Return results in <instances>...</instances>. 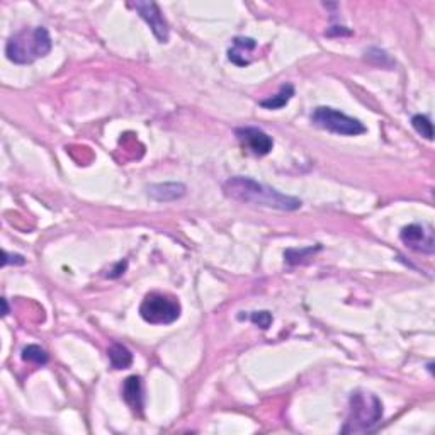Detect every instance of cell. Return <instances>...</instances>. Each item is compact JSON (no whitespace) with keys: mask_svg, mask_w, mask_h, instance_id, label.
<instances>
[{"mask_svg":"<svg viewBox=\"0 0 435 435\" xmlns=\"http://www.w3.org/2000/svg\"><path fill=\"white\" fill-rule=\"evenodd\" d=\"M318 250H321L320 245L317 247H308V249H290L284 252V258H286V262L290 265H298L301 264V262H305V258H308L310 255H314L318 252Z\"/></svg>","mask_w":435,"mask_h":435,"instance_id":"15","label":"cell"},{"mask_svg":"<svg viewBox=\"0 0 435 435\" xmlns=\"http://www.w3.org/2000/svg\"><path fill=\"white\" fill-rule=\"evenodd\" d=\"M2 303H3V314H7L9 313V308H7V299H2Z\"/></svg>","mask_w":435,"mask_h":435,"instance_id":"21","label":"cell"},{"mask_svg":"<svg viewBox=\"0 0 435 435\" xmlns=\"http://www.w3.org/2000/svg\"><path fill=\"white\" fill-rule=\"evenodd\" d=\"M272 314L269 313V311H254L252 314H250V321H252L254 325L260 326L262 330H267L269 326L272 325Z\"/></svg>","mask_w":435,"mask_h":435,"instance_id":"17","label":"cell"},{"mask_svg":"<svg viewBox=\"0 0 435 435\" xmlns=\"http://www.w3.org/2000/svg\"><path fill=\"white\" fill-rule=\"evenodd\" d=\"M3 258H2V265H7V264H17V265H22L26 264V258L22 257V255H10L7 254L6 250L2 252Z\"/></svg>","mask_w":435,"mask_h":435,"instance_id":"18","label":"cell"},{"mask_svg":"<svg viewBox=\"0 0 435 435\" xmlns=\"http://www.w3.org/2000/svg\"><path fill=\"white\" fill-rule=\"evenodd\" d=\"M400 240L408 247V249L415 250V252L422 254H434L435 242H434V231L430 228H425L423 224H408L401 230Z\"/></svg>","mask_w":435,"mask_h":435,"instance_id":"8","label":"cell"},{"mask_svg":"<svg viewBox=\"0 0 435 435\" xmlns=\"http://www.w3.org/2000/svg\"><path fill=\"white\" fill-rule=\"evenodd\" d=\"M109 362H111L112 369H127L133 364V354L125 345L112 344L107 350Z\"/></svg>","mask_w":435,"mask_h":435,"instance_id":"12","label":"cell"},{"mask_svg":"<svg viewBox=\"0 0 435 435\" xmlns=\"http://www.w3.org/2000/svg\"><path fill=\"white\" fill-rule=\"evenodd\" d=\"M123 398L133 411L143 410V382L140 376H130L123 384Z\"/></svg>","mask_w":435,"mask_h":435,"instance_id":"10","label":"cell"},{"mask_svg":"<svg viewBox=\"0 0 435 435\" xmlns=\"http://www.w3.org/2000/svg\"><path fill=\"white\" fill-rule=\"evenodd\" d=\"M311 123L321 127V130L330 131V133L340 134V136H357V134L367 131V127L359 119L350 118V116L344 114L337 109L326 106L314 109L313 114H311Z\"/></svg>","mask_w":435,"mask_h":435,"instance_id":"5","label":"cell"},{"mask_svg":"<svg viewBox=\"0 0 435 435\" xmlns=\"http://www.w3.org/2000/svg\"><path fill=\"white\" fill-rule=\"evenodd\" d=\"M53 48L50 33L43 26L26 28L9 37L6 44V55L16 65H31L36 60L50 55Z\"/></svg>","mask_w":435,"mask_h":435,"instance_id":"2","label":"cell"},{"mask_svg":"<svg viewBox=\"0 0 435 435\" xmlns=\"http://www.w3.org/2000/svg\"><path fill=\"white\" fill-rule=\"evenodd\" d=\"M224 196L242 204L262 206L279 211H298L303 206L301 199L279 193L277 189L260 184L250 177H231L223 184Z\"/></svg>","mask_w":435,"mask_h":435,"instance_id":"1","label":"cell"},{"mask_svg":"<svg viewBox=\"0 0 435 435\" xmlns=\"http://www.w3.org/2000/svg\"><path fill=\"white\" fill-rule=\"evenodd\" d=\"M294 97V85L292 84H284L281 85L279 92L276 96L269 97V99L260 100V107L264 109H271V111H276V109H283L284 106H287V103Z\"/></svg>","mask_w":435,"mask_h":435,"instance_id":"13","label":"cell"},{"mask_svg":"<svg viewBox=\"0 0 435 435\" xmlns=\"http://www.w3.org/2000/svg\"><path fill=\"white\" fill-rule=\"evenodd\" d=\"M181 305L172 296L162 292H150L141 301L140 314L150 325H170L181 317Z\"/></svg>","mask_w":435,"mask_h":435,"instance_id":"4","label":"cell"},{"mask_svg":"<svg viewBox=\"0 0 435 435\" xmlns=\"http://www.w3.org/2000/svg\"><path fill=\"white\" fill-rule=\"evenodd\" d=\"M235 134L240 140V143L243 145V148L249 150L255 157H265L272 152L274 140L264 130H260V127H238L235 131Z\"/></svg>","mask_w":435,"mask_h":435,"instance_id":"7","label":"cell"},{"mask_svg":"<svg viewBox=\"0 0 435 435\" xmlns=\"http://www.w3.org/2000/svg\"><path fill=\"white\" fill-rule=\"evenodd\" d=\"M382 403L373 393L355 391L348 401V415L340 434H369L380 425Z\"/></svg>","mask_w":435,"mask_h":435,"instance_id":"3","label":"cell"},{"mask_svg":"<svg viewBox=\"0 0 435 435\" xmlns=\"http://www.w3.org/2000/svg\"><path fill=\"white\" fill-rule=\"evenodd\" d=\"M255 48H257V41L252 39V37H243V36L235 37L233 44H231V48L228 50V60L238 66L250 65V62L245 58V56L252 53Z\"/></svg>","mask_w":435,"mask_h":435,"instance_id":"11","label":"cell"},{"mask_svg":"<svg viewBox=\"0 0 435 435\" xmlns=\"http://www.w3.org/2000/svg\"><path fill=\"white\" fill-rule=\"evenodd\" d=\"M22 361L37 364V366H44V364H48V361H50V355H48V352L44 350V348H41L39 345H28V347H24V350H22Z\"/></svg>","mask_w":435,"mask_h":435,"instance_id":"14","label":"cell"},{"mask_svg":"<svg viewBox=\"0 0 435 435\" xmlns=\"http://www.w3.org/2000/svg\"><path fill=\"white\" fill-rule=\"evenodd\" d=\"M126 267H127V262L126 260L125 262H119L118 267H116L114 271H112V274H109V277H111V279H116V277H119V276H121V274H125Z\"/></svg>","mask_w":435,"mask_h":435,"instance_id":"20","label":"cell"},{"mask_svg":"<svg viewBox=\"0 0 435 435\" xmlns=\"http://www.w3.org/2000/svg\"><path fill=\"white\" fill-rule=\"evenodd\" d=\"M326 36H348L350 35V31L348 29H345L344 26H333V28H330L328 31L325 33Z\"/></svg>","mask_w":435,"mask_h":435,"instance_id":"19","label":"cell"},{"mask_svg":"<svg viewBox=\"0 0 435 435\" xmlns=\"http://www.w3.org/2000/svg\"><path fill=\"white\" fill-rule=\"evenodd\" d=\"M187 187L181 182H165V184H153L148 187V196L159 202H168L181 199L186 196Z\"/></svg>","mask_w":435,"mask_h":435,"instance_id":"9","label":"cell"},{"mask_svg":"<svg viewBox=\"0 0 435 435\" xmlns=\"http://www.w3.org/2000/svg\"><path fill=\"white\" fill-rule=\"evenodd\" d=\"M127 6L133 7L140 14V17L150 26V29L159 39V43H167L168 37H170V28H168V22L163 16L162 9L159 7V3L138 0V2H130Z\"/></svg>","mask_w":435,"mask_h":435,"instance_id":"6","label":"cell"},{"mask_svg":"<svg viewBox=\"0 0 435 435\" xmlns=\"http://www.w3.org/2000/svg\"><path fill=\"white\" fill-rule=\"evenodd\" d=\"M411 126H414V130L417 131L420 136H423L425 140H429V141L434 140V127H432V123H430V119L427 118V116L415 114L414 118H411Z\"/></svg>","mask_w":435,"mask_h":435,"instance_id":"16","label":"cell"}]
</instances>
